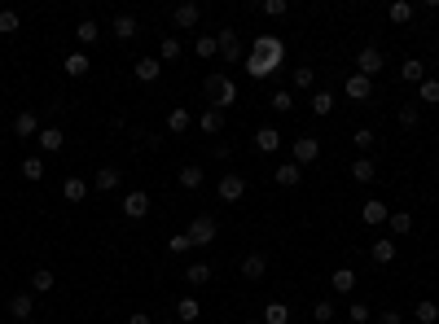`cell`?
<instances>
[{"label":"cell","instance_id":"6da1fadb","mask_svg":"<svg viewBox=\"0 0 439 324\" xmlns=\"http://www.w3.org/2000/svg\"><path fill=\"white\" fill-rule=\"evenodd\" d=\"M246 75L251 79H272L281 66H286V44L277 40V35H255L251 53H246Z\"/></svg>","mask_w":439,"mask_h":324},{"label":"cell","instance_id":"7a4b0ae2","mask_svg":"<svg viewBox=\"0 0 439 324\" xmlns=\"http://www.w3.org/2000/svg\"><path fill=\"white\" fill-rule=\"evenodd\" d=\"M185 237H189V246L194 250H203V246H216V237H220V224L211 219V215H194L185 228Z\"/></svg>","mask_w":439,"mask_h":324},{"label":"cell","instance_id":"3957f363","mask_svg":"<svg viewBox=\"0 0 439 324\" xmlns=\"http://www.w3.org/2000/svg\"><path fill=\"white\" fill-rule=\"evenodd\" d=\"M207 97H211V105H216V110H224V105H233L237 101V83L229 79V75H207Z\"/></svg>","mask_w":439,"mask_h":324},{"label":"cell","instance_id":"277c9868","mask_svg":"<svg viewBox=\"0 0 439 324\" xmlns=\"http://www.w3.org/2000/svg\"><path fill=\"white\" fill-rule=\"evenodd\" d=\"M387 66V57H382V49L378 44H365L360 53H356V75H365V79H374L378 70Z\"/></svg>","mask_w":439,"mask_h":324},{"label":"cell","instance_id":"5b68a950","mask_svg":"<svg viewBox=\"0 0 439 324\" xmlns=\"http://www.w3.org/2000/svg\"><path fill=\"white\" fill-rule=\"evenodd\" d=\"M316 158H321V140H316V136H294L290 140V162L307 166V162H316Z\"/></svg>","mask_w":439,"mask_h":324},{"label":"cell","instance_id":"8992f818","mask_svg":"<svg viewBox=\"0 0 439 324\" xmlns=\"http://www.w3.org/2000/svg\"><path fill=\"white\" fill-rule=\"evenodd\" d=\"M216 40H220V57H224L229 66H242V62H246V53H242V40H237V31H229V27H224V31L216 35Z\"/></svg>","mask_w":439,"mask_h":324},{"label":"cell","instance_id":"52a82bcc","mask_svg":"<svg viewBox=\"0 0 439 324\" xmlns=\"http://www.w3.org/2000/svg\"><path fill=\"white\" fill-rule=\"evenodd\" d=\"M14 136L18 140H35V136H40V114H35V110H18L14 114Z\"/></svg>","mask_w":439,"mask_h":324},{"label":"cell","instance_id":"ba28073f","mask_svg":"<svg viewBox=\"0 0 439 324\" xmlns=\"http://www.w3.org/2000/svg\"><path fill=\"white\" fill-rule=\"evenodd\" d=\"M119 210H123L127 219H145V215H150V193H145V188H132V193L123 197V206H119Z\"/></svg>","mask_w":439,"mask_h":324},{"label":"cell","instance_id":"9c48e42d","mask_svg":"<svg viewBox=\"0 0 439 324\" xmlns=\"http://www.w3.org/2000/svg\"><path fill=\"white\" fill-rule=\"evenodd\" d=\"M9 316H14L18 324H31L35 320V294H14L9 298Z\"/></svg>","mask_w":439,"mask_h":324},{"label":"cell","instance_id":"30bf717a","mask_svg":"<svg viewBox=\"0 0 439 324\" xmlns=\"http://www.w3.org/2000/svg\"><path fill=\"white\" fill-rule=\"evenodd\" d=\"M391 219V206H387V202H378V197H369V202H365V206H360V224H369V228H378V224H387Z\"/></svg>","mask_w":439,"mask_h":324},{"label":"cell","instance_id":"8fae6325","mask_svg":"<svg viewBox=\"0 0 439 324\" xmlns=\"http://www.w3.org/2000/svg\"><path fill=\"white\" fill-rule=\"evenodd\" d=\"M35 145H40V153H62V145H66V131H62V127H40Z\"/></svg>","mask_w":439,"mask_h":324},{"label":"cell","instance_id":"7c38bea8","mask_svg":"<svg viewBox=\"0 0 439 324\" xmlns=\"http://www.w3.org/2000/svg\"><path fill=\"white\" fill-rule=\"evenodd\" d=\"M369 259L378 263V268L396 263V237H378V241H369Z\"/></svg>","mask_w":439,"mask_h":324},{"label":"cell","instance_id":"4fadbf2b","mask_svg":"<svg viewBox=\"0 0 439 324\" xmlns=\"http://www.w3.org/2000/svg\"><path fill=\"white\" fill-rule=\"evenodd\" d=\"M246 197V175H220V202H242Z\"/></svg>","mask_w":439,"mask_h":324},{"label":"cell","instance_id":"5bb4252c","mask_svg":"<svg viewBox=\"0 0 439 324\" xmlns=\"http://www.w3.org/2000/svg\"><path fill=\"white\" fill-rule=\"evenodd\" d=\"M198 18H203V5H194V0H185V5H176V14H172V22L181 31H189V27H198Z\"/></svg>","mask_w":439,"mask_h":324},{"label":"cell","instance_id":"9a60e30c","mask_svg":"<svg viewBox=\"0 0 439 324\" xmlns=\"http://www.w3.org/2000/svg\"><path fill=\"white\" fill-rule=\"evenodd\" d=\"M281 145H286V136H281L277 127H259V131H255V149H259V153H277Z\"/></svg>","mask_w":439,"mask_h":324},{"label":"cell","instance_id":"2e32d148","mask_svg":"<svg viewBox=\"0 0 439 324\" xmlns=\"http://www.w3.org/2000/svg\"><path fill=\"white\" fill-rule=\"evenodd\" d=\"M343 92H347L351 101H369V97H374V79H365V75H347Z\"/></svg>","mask_w":439,"mask_h":324},{"label":"cell","instance_id":"e0dca14e","mask_svg":"<svg viewBox=\"0 0 439 324\" xmlns=\"http://www.w3.org/2000/svg\"><path fill=\"white\" fill-rule=\"evenodd\" d=\"M88 193H92V184H88L84 175H66V180H62V197H66V202H84Z\"/></svg>","mask_w":439,"mask_h":324},{"label":"cell","instance_id":"ac0fdd59","mask_svg":"<svg viewBox=\"0 0 439 324\" xmlns=\"http://www.w3.org/2000/svg\"><path fill=\"white\" fill-rule=\"evenodd\" d=\"M62 70H66L70 79H84L88 70H92V62H88V53H84V49H75V53H66V62H62Z\"/></svg>","mask_w":439,"mask_h":324},{"label":"cell","instance_id":"d6986e66","mask_svg":"<svg viewBox=\"0 0 439 324\" xmlns=\"http://www.w3.org/2000/svg\"><path fill=\"white\" fill-rule=\"evenodd\" d=\"M303 180V166L299 162H281L277 171H272V184H281V188H294Z\"/></svg>","mask_w":439,"mask_h":324},{"label":"cell","instance_id":"ffe728a7","mask_svg":"<svg viewBox=\"0 0 439 324\" xmlns=\"http://www.w3.org/2000/svg\"><path fill=\"white\" fill-rule=\"evenodd\" d=\"M119 184H123V175H119V166H101V171L92 175V188H97V193H114Z\"/></svg>","mask_w":439,"mask_h":324},{"label":"cell","instance_id":"44dd1931","mask_svg":"<svg viewBox=\"0 0 439 324\" xmlns=\"http://www.w3.org/2000/svg\"><path fill=\"white\" fill-rule=\"evenodd\" d=\"M351 180H356V184H374V180H378V166H374L369 153H360V158L351 162Z\"/></svg>","mask_w":439,"mask_h":324},{"label":"cell","instance_id":"7402d4cb","mask_svg":"<svg viewBox=\"0 0 439 324\" xmlns=\"http://www.w3.org/2000/svg\"><path fill=\"white\" fill-rule=\"evenodd\" d=\"M211 276H216V268H211V263H189V268H185V281L194 285V290L211 285Z\"/></svg>","mask_w":439,"mask_h":324},{"label":"cell","instance_id":"603a6c76","mask_svg":"<svg viewBox=\"0 0 439 324\" xmlns=\"http://www.w3.org/2000/svg\"><path fill=\"white\" fill-rule=\"evenodd\" d=\"M132 75H136L141 83H154V79L163 75V62H159V57H141V62L132 66Z\"/></svg>","mask_w":439,"mask_h":324},{"label":"cell","instance_id":"cb8c5ba5","mask_svg":"<svg viewBox=\"0 0 439 324\" xmlns=\"http://www.w3.org/2000/svg\"><path fill=\"white\" fill-rule=\"evenodd\" d=\"M198 127H203L207 136H220V131H224V110L207 105V110H203V118H198Z\"/></svg>","mask_w":439,"mask_h":324},{"label":"cell","instance_id":"d4e9b609","mask_svg":"<svg viewBox=\"0 0 439 324\" xmlns=\"http://www.w3.org/2000/svg\"><path fill=\"white\" fill-rule=\"evenodd\" d=\"M329 290H334V294H351V290H356V272H351V268H334V276H329Z\"/></svg>","mask_w":439,"mask_h":324},{"label":"cell","instance_id":"484cf974","mask_svg":"<svg viewBox=\"0 0 439 324\" xmlns=\"http://www.w3.org/2000/svg\"><path fill=\"white\" fill-rule=\"evenodd\" d=\"M189 123H194V118H189V110H185V105L167 110V131H172V136H185V131H189Z\"/></svg>","mask_w":439,"mask_h":324},{"label":"cell","instance_id":"4316f807","mask_svg":"<svg viewBox=\"0 0 439 324\" xmlns=\"http://www.w3.org/2000/svg\"><path fill=\"white\" fill-rule=\"evenodd\" d=\"M413 14H418V5H409V0H396V5H387V18L396 22V27H405V22H413Z\"/></svg>","mask_w":439,"mask_h":324},{"label":"cell","instance_id":"83f0119b","mask_svg":"<svg viewBox=\"0 0 439 324\" xmlns=\"http://www.w3.org/2000/svg\"><path fill=\"white\" fill-rule=\"evenodd\" d=\"M176 180H181V188H189V193H194V188H203V166H198V162H189V166H181V175H176Z\"/></svg>","mask_w":439,"mask_h":324},{"label":"cell","instance_id":"f1b7e54d","mask_svg":"<svg viewBox=\"0 0 439 324\" xmlns=\"http://www.w3.org/2000/svg\"><path fill=\"white\" fill-rule=\"evenodd\" d=\"M413 320L418 324H439V303L435 298H422V303L413 307Z\"/></svg>","mask_w":439,"mask_h":324},{"label":"cell","instance_id":"f546056e","mask_svg":"<svg viewBox=\"0 0 439 324\" xmlns=\"http://www.w3.org/2000/svg\"><path fill=\"white\" fill-rule=\"evenodd\" d=\"M75 40H79V49H88V44H97V40H101V27H97L92 18H84V22L75 27Z\"/></svg>","mask_w":439,"mask_h":324},{"label":"cell","instance_id":"4dcf8cb0","mask_svg":"<svg viewBox=\"0 0 439 324\" xmlns=\"http://www.w3.org/2000/svg\"><path fill=\"white\" fill-rule=\"evenodd\" d=\"M136 31H141L136 14H119L114 18V35H119V40H136Z\"/></svg>","mask_w":439,"mask_h":324},{"label":"cell","instance_id":"1f68e13d","mask_svg":"<svg viewBox=\"0 0 439 324\" xmlns=\"http://www.w3.org/2000/svg\"><path fill=\"white\" fill-rule=\"evenodd\" d=\"M387 228H391V237H409V233H413V215H409V210H391Z\"/></svg>","mask_w":439,"mask_h":324},{"label":"cell","instance_id":"d6a6232c","mask_svg":"<svg viewBox=\"0 0 439 324\" xmlns=\"http://www.w3.org/2000/svg\"><path fill=\"white\" fill-rule=\"evenodd\" d=\"M264 272H268V259L264 255H246L242 259V276H246V281H259Z\"/></svg>","mask_w":439,"mask_h":324},{"label":"cell","instance_id":"836d02e7","mask_svg":"<svg viewBox=\"0 0 439 324\" xmlns=\"http://www.w3.org/2000/svg\"><path fill=\"white\" fill-rule=\"evenodd\" d=\"M176 316H181L185 324L203 320V303H198V298H181V303H176Z\"/></svg>","mask_w":439,"mask_h":324},{"label":"cell","instance_id":"e575fe53","mask_svg":"<svg viewBox=\"0 0 439 324\" xmlns=\"http://www.w3.org/2000/svg\"><path fill=\"white\" fill-rule=\"evenodd\" d=\"M18 171H22V180H31V184H35V180H44V158H40V153H31V158H22Z\"/></svg>","mask_w":439,"mask_h":324},{"label":"cell","instance_id":"d590c367","mask_svg":"<svg viewBox=\"0 0 439 324\" xmlns=\"http://www.w3.org/2000/svg\"><path fill=\"white\" fill-rule=\"evenodd\" d=\"M185 49H181V35H163V44H159V62H176Z\"/></svg>","mask_w":439,"mask_h":324},{"label":"cell","instance_id":"8d00e7d4","mask_svg":"<svg viewBox=\"0 0 439 324\" xmlns=\"http://www.w3.org/2000/svg\"><path fill=\"white\" fill-rule=\"evenodd\" d=\"M400 79H405V83H422V79H426V66H422V57H409V62L400 66Z\"/></svg>","mask_w":439,"mask_h":324},{"label":"cell","instance_id":"74e56055","mask_svg":"<svg viewBox=\"0 0 439 324\" xmlns=\"http://www.w3.org/2000/svg\"><path fill=\"white\" fill-rule=\"evenodd\" d=\"M57 285V276L49 272V268H40V272H31V294H49Z\"/></svg>","mask_w":439,"mask_h":324},{"label":"cell","instance_id":"f35d334b","mask_svg":"<svg viewBox=\"0 0 439 324\" xmlns=\"http://www.w3.org/2000/svg\"><path fill=\"white\" fill-rule=\"evenodd\" d=\"M347 320H351V324H369V320H374V307L365 303V298H356V303L347 307Z\"/></svg>","mask_w":439,"mask_h":324},{"label":"cell","instance_id":"ab89813d","mask_svg":"<svg viewBox=\"0 0 439 324\" xmlns=\"http://www.w3.org/2000/svg\"><path fill=\"white\" fill-rule=\"evenodd\" d=\"M264 324H290V307L286 303H268L264 307Z\"/></svg>","mask_w":439,"mask_h":324},{"label":"cell","instance_id":"60d3db41","mask_svg":"<svg viewBox=\"0 0 439 324\" xmlns=\"http://www.w3.org/2000/svg\"><path fill=\"white\" fill-rule=\"evenodd\" d=\"M194 53L207 62V57H216V53H220V40H216V35H198V40H194Z\"/></svg>","mask_w":439,"mask_h":324},{"label":"cell","instance_id":"b9f144b4","mask_svg":"<svg viewBox=\"0 0 439 324\" xmlns=\"http://www.w3.org/2000/svg\"><path fill=\"white\" fill-rule=\"evenodd\" d=\"M307 105H312L316 118H325L329 110H334V92H312V101H307Z\"/></svg>","mask_w":439,"mask_h":324},{"label":"cell","instance_id":"7bdbcfd3","mask_svg":"<svg viewBox=\"0 0 439 324\" xmlns=\"http://www.w3.org/2000/svg\"><path fill=\"white\" fill-rule=\"evenodd\" d=\"M418 97H422L426 105H439V79H431V75H426V79L418 83Z\"/></svg>","mask_w":439,"mask_h":324},{"label":"cell","instance_id":"ee69618b","mask_svg":"<svg viewBox=\"0 0 439 324\" xmlns=\"http://www.w3.org/2000/svg\"><path fill=\"white\" fill-rule=\"evenodd\" d=\"M374 140H378V136H374V127H356V131H351V145L360 149V153H369V149H374Z\"/></svg>","mask_w":439,"mask_h":324},{"label":"cell","instance_id":"f6af8a7d","mask_svg":"<svg viewBox=\"0 0 439 324\" xmlns=\"http://www.w3.org/2000/svg\"><path fill=\"white\" fill-rule=\"evenodd\" d=\"M294 88L312 92V88H316V70H312V66H299V70H294Z\"/></svg>","mask_w":439,"mask_h":324},{"label":"cell","instance_id":"bcb514c9","mask_svg":"<svg viewBox=\"0 0 439 324\" xmlns=\"http://www.w3.org/2000/svg\"><path fill=\"white\" fill-rule=\"evenodd\" d=\"M312 316L321 320V324H329V320L338 316V311H334V303H329V298H316V303H312Z\"/></svg>","mask_w":439,"mask_h":324},{"label":"cell","instance_id":"7dc6e473","mask_svg":"<svg viewBox=\"0 0 439 324\" xmlns=\"http://www.w3.org/2000/svg\"><path fill=\"white\" fill-rule=\"evenodd\" d=\"M22 27V18L14 14V9H0V35H14Z\"/></svg>","mask_w":439,"mask_h":324},{"label":"cell","instance_id":"c3c4849f","mask_svg":"<svg viewBox=\"0 0 439 324\" xmlns=\"http://www.w3.org/2000/svg\"><path fill=\"white\" fill-rule=\"evenodd\" d=\"M268 105H272V110H277V114H290V105H294V97H290L286 88H277V92H272V101H268Z\"/></svg>","mask_w":439,"mask_h":324},{"label":"cell","instance_id":"681fc988","mask_svg":"<svg viewBox=\"0 0 439 324\" xmlns=\"http://www.w3.org/2000/svg\"><path fill=\"white\" fill-rule=\"evenodd\" d=\"M185 250H194V246H189V237L185 233H172L167 237V255H185Z\"/></svg>","mask_w":439,"mask_h":324},{"label":"cell","instance_id":"f907efd6","mask_svg":"<svg viewBox=\"0 0 439 324\" xmlns=\"http://www.w3.org/2000/svg\"><path fill=\"white\" fill-rule=\"evenodd\" d=\"M259 9H264L268 18H286V14H290V5H286V0H264Z\"/></svg>","mask_w":439,"mask_h":324},{"label":"cell","instance_id":"816d5d0a","mask_svg":"<svg viewBox=\"0 0 439 324\" xmlns=\"http://www.w3.org/2000/svg\"><path fill=\"white\" fill-rule=\"evenodd\" d=\"M418 123H422L418 105H405V110H400V127H409V131H413V127H418Z\"/></svg>","mask_w":439,"mask_h":324},{"label":"cell","instance_id":"f5cc1de1","mask_svg":"<svg viewBox=\"0 0 439 324\" xmlns=\"http://www.w3.org/2000/svg\"><path fill=\"white\" fill-rule=\"evenodd\" d=\"M374 316H378V324H400V320H405L400 311H374Z\"/></svg>","mask_w":439,"mask_h":324},{"label":"cell","instance_id":"db71d44e","mask_svg":"<svg viewBox=\"0 0 439 324\" xmlns=\"http://www.w3.org/2000/svg\"><path fill=\"white\" fill-rule=\"evenodd\" d=\"M127 324H150V316H145V311H132V316H127Z\"/></svg>","mask_w":439,"mask_h":324},{"label":"cell","instance_id":"11a10c76","mask_svg":"<svg viewBox=\"0 0 439 324\" xmlns=\"http://www.w3.org/2000/svg\"><path fill=\"white\" fill-rule=\"evenodd\" d=\"M246 324H264V320H246Z\"/></svg>","mask_w":439,"mask_h":324},{"label":"cell","instance_id":"9f6ffc18","mask_svg":"<svg viewBox=\"0 0 439 324\" xmlns=\"http://www.w3.org/2000/svg\"><path fill=\"white\" fill-rule=\"evenodd\" d=\"M40 324H49V320H40Z\"/></svg>","mask_w":439,"mask_h":324},{"label":"cell","instance_id":"6f0895ef","mask_svg":"<svg viewBox=\"0 0 439 324\" xmlns=\"http://www.w3.org/2000/svg\"><path fill=\"white\" fill-rule=\"evenodd\" d=\"M435 303H439V298H435Z\"/></svg>","mask_w":439,"mask_h":324}]
</instances>
